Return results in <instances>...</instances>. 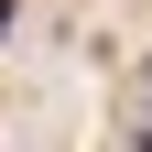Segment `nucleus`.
Returning a JSON list of instances; mask_svg holds the SVG:
<instances>
[{
	"label": "nucleus",
	"mask_w": 152,
	"mask_h": 152,
	"mask_svg": "<svg viewBox=\"0 0 152 152\" xmlns=\"http://www.w3.org/2000/svg\"><path fill=\"white\" fill-rule=\"evenodd\" d=\"M11 11H22V0H0V33H11Z\"/></svg>",
	"instance_id": "obj_1"
}]
</instances>
